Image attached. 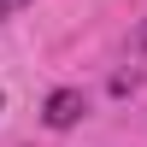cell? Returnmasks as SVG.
Listing matches in <instances>:
<instances>
[{
	"mask_svg": "<svg viewBox=\"0 0 147 147\" xmlns=\"http://www.w3.org/2000/svg\"><path fill=\"white\" fill-rule=\"evenodd\" d=\"M0 106H6V94H0Z\"/></svg>",
	"mask_w": 147,
	"mask_h": 147,
	"instance_id": "4",
	"label": "cell"
},
{
	"mask_svg": "<svg viewBox=\"0 0 147 147\" xmlns=\"http://www.w3.org/2000/svg\"><path fill=\"white\" fill-rule=\"evenodd\" d=\"M136 53H147V24H141V30H136Z\"/></svg>",
	"mask_w": 147,
	"mask_h": 147,
	"instance_id": "3",
	"label": "cell"
},
{
	"mask_svg": "<svg viewBox=\"0 0 147 147\" xmlns=\"http://www.w3.org/2000/svg\"><path fill=\"white\" fill-rule=\"evenodd\" d=\"M30 0H0V18H12V12H24Z\"/></svg>",
	"mask_w": 147,
	"mask_h": 147,
	"instance_id": "2",
	"label": "cell"
},
{
	"mask_svg": "<svg viewBox=\"0 0 147 147\" xmlns=\"http://www.w3.org/2000/svg\"><path fill=\"white\" fill-rule=\"evenodd\" d=\"M82 112H88L82 88H53V94H47V112H41V118H47V129H71Z\"/></svg>",
	"mask_w": 147,
	"mask_h": 147,
	"instance_id": "1",
	"label": "cell"
}]
</instances>
